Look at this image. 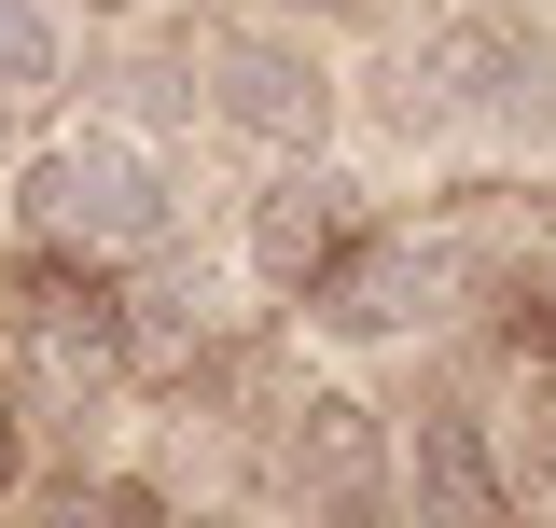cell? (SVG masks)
Listing matches in <instances>:
<instances>
[{
  "label": "cell",
  "instance_id": "6",
  "mask_svg": "<svg viewBox=\"0 0 556 528\" xmlns=\"http://www.w3.org/2000/svg\"><path fill=\"white\" fill-rule=\"evenodd\" d=\"M278 460H292L306 501H334V515H376V501H390V431H376V403H362V390H306Z\"/></svg>",
  "mask_w": 556,
  "mask_h": 528
},
{
  "label": "cell",
  "instance_id": "8",
  "mask_svg": "<svg viewBox=\"0 0 556 528\" xmlns=\"http://www.w3.org/2000/svg\"><path fill=\"white\" fill-rule=\"evenodd\" d=\"M459 70H486V84H459L486 126H515L529 153H556V42H529V28H473Z\"/></svg>",
  "mask_w": 556,
  "mask_h": 528
},
{
  "label": "cell",
  "instance_id": "11",
  "mask_svg": "<svg viewBox=\"0 0 556 528\" xmlns=\"http://www.w3.org/2000/svg\"><path fill=\"white\" fill-rule=\"evenodd\" d=\"M14 460H28V445H14V403H0V501H14Z\"/></svg>",
  "mask_w": 556,
  "mask_h": 528
},
{
  "label": "cell",
  "instance_id": "9",
  "mask_svg": "<svg viewBox=\"0 0 556 528\" xmlns=\"http://www.w3.org/2000/svg\"><path fill=\"white\" fill-rule=\"evenodd\" d=\"M56 70H70L56 0H0V98H56Z\"/></svg>",
  "mask_w": 556,
  "mask_h": 528
},
{
  "label": "cell",
  "instance_id": "13",
  "mask_svg": "<svg viewBox=\"0 0 556 528\" xmlns=\"http://www.w3.org/2000/svg\"><path fill=\"white\" fill-rule=\"evenodd\" d=\"M195 528H237V515H195Z\"/></svg>",
  "mask_w": 556,
  "mask_h": 528
},
{
  "label": "cell",
  "instance_id": "3",
  "mask_svg": "<svg viewBox=\"0 0 556 528\" xmlns=\"http://www.w3.org/2000/svg\"><path fill=\"white\" fill-rule=\"evenodd\" d=\"M431 292H445V251H417V237H348V251L306 278V320L348 334V348H376V334L431 320Z\"/></svg>",
  "mask_w": 556,
  "mask_h": 528
},
{
  "label": "cell",
  "instance_id": "10",
  "mask_svg": "<svg viewBox=\"0 0 556 528\" xmlns=\"http://www.w3.org/2000/svg\"><path fill=\"white\" fill-rule=\"evenodd\" d=\"M56 528H167V501H153L139 473H98V487H70V501H56Z\"/></svg>",
  "mask_w": 556,
  "mask_h": 528
},
{
  "label": "cell",
  "instance_id": "4",
  "mask_svg": "<svg viewBox=\"0 0 556 528\" xmlns=\"http://www.w3.org/2000/svg\"><path fill=\"white\" fill-rule=\"evenodd\" d=\"M348 237H362V181L320 167V153H292L265 196H251V278H265V292H306Z\"/></svg>",
  "mask_w": 556,
  "mask_h": 528
},
{
  "label": "cell",
  "instance_id": "2",
  "mask_svg": "<svg viewBox=\"0 0 556 528\" xmlns=\"http://www.w3.org/2000/svg\"><path fill=\"white\" fill-rule=\"evenodd\" d=\"M208 112L237 139H265V153H320L334 139V56L292 14H251V28L208 42Z\"/></svg>",
  "mask_w": 556,
  "mask_h": 528
},
{
  "label": "cell",
  "instance_id": "12",
  "mask_svg": "<svg viewBox=\"0 0 556 528\" xmlns=\"http://www.w3.org/2000/svg\"><path fill=\"white\" fill-rule=\"evenodd\" d=\"M278 14H362V0H278Z\"/></svg>",
  "mask_w": 556,
  "mask_h": 528
},
{
  "label": "cell",
  "instance_id": "1",
  "mask_svg": "<svg viewBox=\"0 0 556 528\" xmlns=\"http://www.w3.org/2000/svg\"><path fill=\"white\" fill-rule=\"evenodd\" d=\"M14 223H28L42 264H126V251L167 237V167L126 126H70L14 167Z\"/></svg>",
  "mask_w": 556,
  "mask_h": 528
},
{
  "label": "cell",
  "instance_id": "7",
  "mask_svg": "<svg viewBox=\"0 0 556 528\" xmlns=\"http://www.w3.org/2000/svg\"><path fill=\"white\" fill-rule=\"evenodd\" d=\"M417 528H515V487H501V460H486V417L473 403H417Z\"/></svg>",
  "mask_w": 556,
  "mask_h": 528
},
{
  "label": "cell",
  "instance_id": "5",
  "mask_svg": "<svg viewBox=\"0 0 556 528\" xmlns=\"http://www.w3.org/2000/svg\"><path fill=\"white\" fill-rule=\"evenodd\" d=\"M14 334H28V362H42L56 390H112V376H126V306L98 292V264H42L28 306H14Z\"/></svg>",
  "mask_w": 556,
  "mask_h": 528
}]
</instances>
